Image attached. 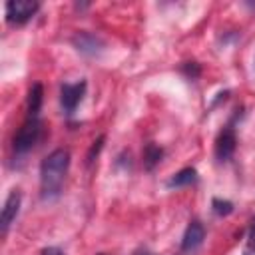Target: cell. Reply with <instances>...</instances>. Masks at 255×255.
Returning <instances> with one entry per match:
<instances>
[{
  "instance_id": "2",
  "label": "cell",
  "mask_w": 255,
  "mask_h": 255,
  "mask_svg": "<svg viewBox=\"0 0 255 255\" xmlns=\"http://www.w3.org/2000/svg\"><path fill=\"white\" fill-rule=\"evenodd\" d=\"M40 133H42V122L38 118H28L22 128L18 129V133L14 135V149L16 153H26L30 151L36 141L40 139Z\"/></svg>"
},
{
  "instance_id": "5",
  "label": "cell",
  "mask_w": 255,
  "mask_h": 255,
  "mask_svg": "<svg viewBox=\"0 0 255 255\" xmlns=\"http://www.w3.org/2000/svg\"><path fill=\"white\" fill-rule=\"evenodd\" d=\"M86 94V82H78V84H64L60 88V106L66 114H72L78 104L82 102Z\"/></svg>"
},
{
  "instance_id": "17",
  "label": "cell",
  "mask_w": 255,
  "mask_h": 255,
  "mask_svg": "<svg viewBox=\"0 0 255 255\" xmlns=\"http://www.w3.org/2000/svg\"><path fill=\"white\" fill-rule=\"evenodd\" d=\"M243 255H255V247H249V249H247Z\"/></svg>"
},
{
  "instance_id": "11",
  "label": "cell",
  "mask_w": 255,
  "mask_h": 255,
  "mask_svg": "<svg viewBox=\"0 0 255 255\" xmlns=\"http://www.w3.org/2000/svg\"><path fill=\"white\" fill-rule=\"evenodd\" d=\"M161 155H163V151H161L159 145H155V143H145V147H143V165H145L147 169H153V167L159 163Z\"/></svg>"
},
{
  "instance_id": "10",
  "label": "cell",
  "mask_w": 255,
  "mask_h": 255,
  "mask_svg": "<svg viewBox=\"0 0 255 255\" xmlns=\"http://www.w3.org/2000/svg\"><path fill=\"white\" fill-rule=\"evenodd\" d=\"M42 100H44L42 84H34V86L30 88V92H28V116H30V118H38Z\"/></svg>"
},
{
  "instance_id": "4",
  "label": "cell",
  "mask_w": 255,
  "mask_h": 255,
  "mask_svg": "<svg viewBox=\"0 0 255 255\" xmlns=\"http://www.w3.org/2000/svg\"><path fill=\"white\" fill-rule=\"evenodd\" d=\"M72 44H74V48H76L80 54L90 56V58L98 56V54L104 50V40H102L98 34H94V32H78V34L72 38Z\"/></svg>"
},
{
  "instance_id": "16",
  "label": "cell",
  "mask_w": 255,
  "mask_h": 255,
  "mask_svg": "<svg viewBox=\"0 0 255 255\" xmlns=\"http://www.w3.org/2000/svg\"><path fill=\"white\" fill-rule=\"evenodd\" d=\"M131 255H153L151 251H147V249H137V251H133Z\"/></svg>"
},
{
  "instance_id": "7",
  "label": "cell",
  "mask_w": 255,
  "mask_h": 255,
  "mask_svg": "<svg viewBox=\"0 0 255 255\" xmlns=\"http://www.w3.org/2000/svg\"><path fill=\"white\" fill-rule=\"evenodd\" d=\"M237 147V137L231 128H225L215 139V155L219 161H227Z\"/></svg>"
},
{
  "instance_id": "14",
  "label": "cell",
  "mask_w": 255,
  "mask_h": 255,
  "mask_svg": "<svg viewBox=\"0 0 255 255\" xmlns=\"http://www.w3.org/2000/svg\"><path fill=\"white\" fill-rule=\"evenodd\" d=\"M42 255H66L60 247H46V249H42Z\"/></svg>"
},
{
  "instance_id": "6",
  "label": "cell",
  "mask_w": 255,
  "mask_h": 255,
  "mask_svg": "<svg viewBox=\"0 0 255 255\" xmlns=\"http://www.w3.org/2000/svg\"><path fill=\"white\" fill-rule=\"evenodd\" d=\"M20 203H22V195L20 191H10V195L6 197L4 201V207H2V215H0V231L6 233L8 227L12 225V221L16 219L18 211H20Z\"/></svg>"
},
{
  "instance_id": "1",
  "label": "cell",
  "mask_w": 255,
  "mask_h": 255,
  "mask_svg": "<svg viewBox=\"0 0 255 255\" xmlns=\"http://www.w3.org/2000/svg\"><path fill=\"white\" fill-rule=\"evenodd\" d=\"M68 167H70V151L64 147H58L44 157L40 165V187L44 199H52L60 193Z\"/></svg>"
},
{
  "instance_id": "13",
  "label": "cell",
  "mask_w": 255,
  "mask_h": 255,
  "mask_svg": "<svg viewBox=\"0 0 255 255\" xmlns=\"http://www.w3.org/2000/svg\"><path fill=\"white\" fill-rule=\"evenodd\" d=\"M102 143H104V137H98V141H94V145H92V149L88 153V163L94 161V155H98V151L102 149Z\"/></svg>"
},
{
  "instance_id": "3",
  "label": "cell",
  "mask_w": 255,
  "mask_h": 255,
  "mask_svg": "<svg viewBox=\"0 0 255 255\" xmlns=\"http://www.w3.org/2000/svg\"><path fill=\"white\" fill-rule=\"evenodd\" d=\"M38 8H40V4L34 0H8L4 6L6 20L10 24H24L38 12Z\"/></svg>"
},
{
  "instance_id": "8",
  "label": "cell",
  "mask_w": 255,
  "mask_h": 255,
  "mask_svg": "<svg viewBox=\"0 0 255 255\" xmlns=\"http://www.w3.org/2000/svg\"><path fill=\"white\" fill-rule=\"evenodd\" d=\"M203 239H205V227H203V223H201V221H191V223L187 225L185 233H183L181 249H183L185 253L195 251V249L203 243Z\"/></svg>"
},
{
  "instance_id": "15",
  "label": "cell",
  "mask_w": 255,
  "mask_h": 255,
  "mask_svg": "<svg viewBox=\"0 0 255 255\" xmlns=\"http://www.w3.org/2000/svg\"><path fill=\"white\" fill-rule=\"evenodd\" d=\"M249 243H251V247H255V219L251 221V233H249Z\"/></svg>"
},
{
  "instance_id": "18",
  "label": "cell",
  "mask_w": 255,
  "mask_h": 255,
  "mask_svg": "<svg viewBox=\"0 0 255 255\" xmlns=\"http://www.w3.org/2000/svg\"><path fill=\"white\" fill-rule=\"evenodd\" d=\"M98 255H108V253H98Z\"/></svg>"
},
{
  "instance_id": "9",
  "label": "cell",
  "mask_w": 255,
  "mask_h": 255,
  "mask_svg": "<svg viewBox=\"0 0 255 255\" xmlns=\"http://www.w3.org/2000/svg\"><path fill=\"white\" fill-rule=\"evenodd\" d=\"M197 179V171L193 167H183L177 173H173L167 181V187H183V185H191Z\"/></svg>"
},
{
  "instance_id": "12",
  "label": "cell",
  "mask_w": 255,
  "mask_h": 255,
  "mask_svg": "<svg viewBox=\"0 0 255 255\" xmlns=\"http://www.w3.org/2000/svg\"><path fill=\"white\" fill-rule=\"evenodd\" d=\"M211 207H213V213L219 215V217H225V215H229L233 211V203L227 201V199H219V197H215L211 201Z\"/></svg>"
}]
</instances>
